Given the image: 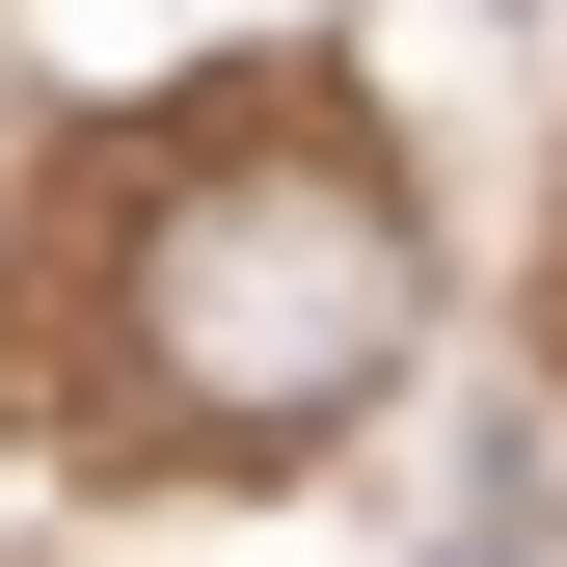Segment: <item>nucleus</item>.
Instances as JSON below:
<instances>
[{
  "label": "nucleus",
  "mask_w": 567,
  "mask_h": 567,
  "mask_svg": "<svg viewBox=\"0 0 567 567\" xmlns=\"http://www.w3.org/2000/svg\"><path fill=\"white\" fill-rule=\"evenodd\" d=\"M135 351H163V405H217V433H324V405H379V351H405V217H379L351 163H217V189H163Z\"/></svg>",
  "instance_id": "1"
},
{
  "label": "nucleus",
  "mask_w": 567,
  "mask_h": 567,
  "mask_svg": "<svg viewBox=\"0 0 567 567\" xmlns=\"http://www.w3.org/2000/svg\"><path fill=\"white\" fill-rule=\"evenodd\" d=\"M433 567H514V540H433Z\"/></svg>",
  "instance_id": "2"
}]
</instances>
